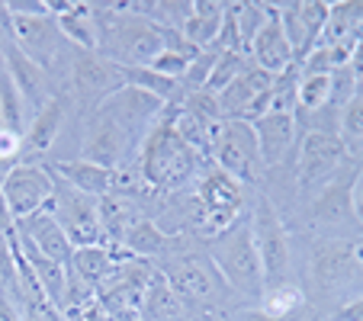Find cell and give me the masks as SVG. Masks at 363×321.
Instances as JSON below:
<instances>
[{
  "mask_svg": "<svg viewBox=\"0 0 363 321\" xmlns=\"http://www.w3.org/2000/svg\"><path fill=\"white\" fill-rule=\"evenodd\" d=\"M123 247L125 254H132L135 260H171L174 254H180V247H186V238L184 235H167L158 222L145 215L142 222L129 228V235L123 238Z\"/></svg>",
  "mask_w": 363,
  "mask_h": 321,
  "instance_id": "19",
  "label": "cell"
},
{
  "mask_svg": "<svg viewBox=\"0 0 363 321\" xmlns=\"http://www.w3.org/2000/svg\"><path fill=\"white\" fill-rule=\"evenodd\" d=\"M180 103H167L164 113L158 116V123L151 125V132L145 135L142 148H138L135 164L142 171L145 184L151 186L155 196H174V193H184L186 186L199 184L206 171H209V161L203 154L190 148L184 138L174 129V113H177Z\"/></svg>",
  "mask_w": 363,
  "mask_h": 321,
  "instance_id": "1",
  "label": "cell"
},
{
  "mask_svg": "<svg viewBox=\"0 0 363 321\" xmlns=\"http://www.w3.org/2000/svg\"><path fill=\"white\" fill-rule=\"evenodd\" d=\"M354 209H357V219L363 225V164H360V174H357V184H354Z\"/></svg>",
  "mask_w": 363,
  "mask_h": 321,
  "instance_id": "41",
  "label": "cell"
},
{
  "mask_svg": "<svg viewBox=\"0 0 363 321\" xmlns=\"http://www.w3.org/2000/svg\"><path fill=\"white\" fill-rule=\"evenodd\" d=\"M161 276L171 283V289L186 302L199 308H225L232 299V286L222 280L219 266L206 251H180L161 264Z\"/></svg>",
  "mask_w": 363,
  "mask_h": 321,
  "instance_id": "4",
  "label": "cell"
},
{
  "mask_svg": "<svg viewBox=\"0 0 363 321\" xmlns=\"http://www.w3.org/2000/svg\"><path fill=\"white\" fill-rule=\"evenodd\" d=\"M52 190H55V177L45 164H16L0 180V199L13 222L45 209L52 203Z\"/></svg>",
  "mask_w": 363,
  "mask_h": 321,
  "instance_id": "11",
  "label": "cell"
},
{
  "mask_svg": "<svg viewBox=\"0 0 363 321\" xmlns=\"http://www.w3.org/2000/svg\"><path fill=\"white\" fill-rule=\"evenodd\" d=\"M71 87L84 110H96L110 94H116L123 84V68L106 62L96 52H77L71 58Z\"/></svg>",
  "mask_w": 363,
  "mask_h": 321,
  "instance_id": "13",
  "label": "cell"
},
{
  "mask_svg": "<svg viewBox=\"0 0 363 321\" xmlns=\"http://www.w3.org/2000/svg\"><path fill=\"white\" fill-rule=\"evenodd\" d=\"M335 321H363V295H354L335 312Z\"/></svg>",
  "mask_w": 363,
  "mask_h": 321,
  "instance_id": "37",
  "label": "cell"
},
{
  "mask_svg": "<svg viewBox=\"0 0 363 321\" xmlns=\"http://www.w3.org/2000/svg\"><path fill=\"white\" fill-rule=\"evenodd\" d=\"M29 123H33V113H29L23 94L16 90V84L10 81L7 71H0V125L16 135H26Z\"/></svg>",
  "mask_w": 363,
  "mask_h": 321,
  "instance_id": "29",
  "label": "cell"
},
{
  "mask_svg": "<svg viewBox=\"0 0 363 321\" xmlns=\"http://www.w3.org/2000/svg\"><path fill=\"white\" fill-rule=\"evenodd\" d=\"M62 129H65V100L55 94L33 116L26 135H23V161L20 164H42V157L52 154V145L58 142Z\"/></svg>",
  "mask_w": 363,
  "mask_h": 321,
  "instance_id": "18",
  "label": "cell"
},
{
  "mask_svg": "<svg viewBox=\"0 0 363 321\" xmlns=\"http://www.w3.org/2000/svg\"><path fill=\"white\" fill-rule=\"evenodd\" d=\"M96 209H100L103 238H106L110 247L123 244V238L129 235V228L145 219L142 203H135V199H129V196H116V193H106V196L96 199Z\"/></svg>",
  "mask_w": 363,
  "mask_h": 321,
  "instance_id": "23",
  "label": "cell"
},
{
  "mask_svg": "<svg viewBox=\"0 0 363 321\" xmlns=\"http://www.w3.org/2000/svg\"><path fill=\"white\" fill-rule=\"evenodd\" d=\"M52 171L58 174L62 180H68L74 190L87 193V196H106L113 193V174L110 167H100V164H90L84 157H71V161H55V164H48Z\"/></svg>",
  "mask_w": 363,
  "mask_h": 321,
  "instance_id": "25",
  "label": "cell"
},
{
  "mask_svg": "<svg viewBox=\"0 0 363 321\" xmlns=\"http://www.w3.org/2000/svg\"><path fill=\"white\" fill-rule=\"evenodd\" d=\"M232 321H283V318H270V315L257 312V308H247V312H235ZM286 321H296V318H286Z\"/></svg>",
  "mask_w": 363,
  "mask_h": 321,
  "instance_id": "39",
  "label": "cell"
},
{
  "mask_svg": "<svg viewBox=\"0 0 363 321\" xmlns=\"http://www.w3.org/2000/svg\"><path fill=\"white\" fill-rule=\"evenodd\" d=\"M274 81H277L274 74H267V71H261L257 64L247 62V68L241 71V74L235 77L225 90H222V94H216L219 110H222V119H245V123H251L254 103L274 87Z\"/></svg>",
  "mask_w": 363,
  "mask_h": 321,
  "instance_id": "16",
  "label": "cell"
},
{
  "mask_svg": "<svg viewBox=\"0 0 363 321\" xmlns=\"http://www.w3.org/2000/svg\"><path fill=\"white\" fill-rule=\"evenodd\" d=\"M354 96H357V74L347 64H341V68L331 71V100L328 103L335 110H344Z\"/></svg>",
  "mask_w": 363,
  "mask_h": 321,
  "instance_id": "34",
  "label": "cell"
},
{
  "mask_svg": "<svg viewBox=\"0 0 363 321\" xmlns=\"http://www.w3.org/2000/svg\"><path fill=\"white\" fill-rule=\"evenodd\" d=\"M363 280V241L318 238L308 251V286L322 299H344Z\"/></svg>",
  "mask_w": 363,
  "mask_h": 321,
  "instance_id": "3",
  "label": "cell"
},
{
  "mask_svg": "<svg viewBox=\"0 0 363 321\" xmlns=\"http://www.w3.org/2000/svg\"><path fill=\"white\" fill-rule=\"evenodd\" d=\"M10 39L20 45L23 55H29L35 64L52 74V68L62 58L65 35L58 29L55 13L52 16H10Z\"/></svg>",
  "mask_w": 363,
  "mask_h": 321,
  "instance_id": "14",
  "label": "cell"
},
{
  "mask_svg": "<svg viewBox=\"0 0 363 321\" xmlns=\"http://www.w3.org/2000/svg\"><path fill=\"white\" fill-rule=\"evenodd\" d=\"M196 209H199V222H196V235H203L206 241L222 235L225 228H232L235 222L245 215L247 205V190L241 180H235L232 174L209 167L196 184Z\"/></svg>",
  "mask_w": 363,
  "mask_h": 321,
  "instance_id": "5",
  "label": "cell"
},
{
  "mask_svg": "<svg viewBox=\"0 0 363 321\" xmlns=\"http://www.w3.org/2000/svg\"><path fill=\"white\" fill-rule=\"evenodd\" d=\"M350 161L347 145L341 135H325V132H308L296 142V184L299 190H322L337 171Z\"/></svg>",
  "mask_w": 363,
  "mask_h": 321,
  "instance_id": "10",
  "label": "cell"
},
{
  "mask_svg": "<svg viewBox=\"0 0 363 321\" xmlns=\"http://www.w3.org/2000/svg\"><path fill=\"white\" fill-rule=\"evenodd\" d=\"M4 71H7L10 81H13L16 90L23 94V100H26L33 116L55 96V90H52V74H48L42 64H35L29 55H23L20 45H16L10 35L4 39Z\"/></svg>",
  "mask_w": 363,
  "mask_h": 321,
  "instance_id": "15",
  "label": "cell"
},
{
  "mask_svg": "<svg viewBox=\"0 0 363 321\" xmlns=\"http://www.w3.org/2000/svg\"><path fill=\"white\" fill-rule=\"evenodd\" d=\"M308 295L299 283H280V286H267L261 295V312L270 318H299V312L306 308Z\"/></svg>",
  "mask_w": 363,
  "mask_h": 321,
  "instance_id": "28",
  "label": "cell"
},
{
  "mask_svg": "<svg viewBox=\"0 0 363 321\" xmlns=\"http://www.w3.org/2000/svg\"><path fill=\"white\" fill-rule=\"evenodd\" d=\"M222 20H225V4H216V0H193V13H190V20L184 23L180 35H184L193 48L206 52V48L216 42V35H219Z\"/></svg>",
  "mask_w": 363,
  "mask_h": 321,
  "instance_id": "27",
  "label": "cell"
},
{
  "mask_svg": "<svg viewBox=\"0 0 363 321\" xmlns=\"http://www.w3.org/2000/svg\"><path fill=\"white\" fill-rule=\"evenodd\" d=\"M138 148H142V138H135L129 129H123V125H119L116 119H110L106 113L94 110L87 116V129H84V138H81L84 161L110 167V171H119V167L135 161Z\"/></svg>",
  "mask_w": 363,
  "mask_h": 321,
  "instance_id": "9",
  "label": "cell"
},
{
  "mask_svg": "<svg viewBox=\"0 0 363 321\" xmlns=\"http://www.w3.org/2000/svg\"><path fill=\"white\" fill-rule=\"evenodd\" d=\"M347 68L357 74V81H363V42H357V45H354V52H350V62H347Z\"/></svg>",
  "mask_w": 363,
  "mask_h": 321,
  "instance_id": "40",
  "label": "cell"
},
{
  "mask_svg": "<svg viewBox=\"0 0 363 321\" xmlns=\"http://www.w3.org/2000/svg\"><path fill=\"white\" fill-rule=\"evenodd\" d=\"M296 110H322L331 106V74H299V87H296Z\"/></svg>",
  "mask_w": 363,
  "mask_h": 321,
  "instance_id": "31",
  "label": "cell"
},
{
  "mask_svg": "<svg viewBox=\"0 0 363 321\" xmlns=\"http://www.w3.org/2000/svg\"><path fill=\"white\" fill-rule=\"evenodd\" d=\"M10 16H52V4L45 0H7Z\"/></svg>",
  "mask_w": 363,
  "mask_h": 321,
  "instance_id": "36",
  "label": "cell"
},
{
  "mask_svg": "<svg viewBox=\"0 0 363 321\" xmlns=\"http://www.w3.org/2000/svg\"><path fill=\"white\" fill-rule=\"evenodd\" d=\"M254 135H257V151H261L264 171H274L289 157L296 148V119L286 113H267L254 119Z\"/></svg>",
  "mask_w": 363,
  "mask_h": 321,
  "instance_id": "20",
  "label": "cell"
},
{
  "mask_svg": "<svg viewBox=\"0 0 363 321\" xmlns=\"http://www.w3.org/2000/svg\"><path fill=\"white\" fill-rule=\"evenodd\" d=\"M52 13H55L65 42H71L77 52L100 48V23H96L90 4H52Z\"/></svg>",
  "mask_w": 363,
  "mask_h": 321,
  "instance_id": "22",
  "label": "cell"
},
{
  "mask_svg": "<svg viewBox=\"0 0 363 321\" xmlns=\"http://www.w3.org/2000/svg\"><path fill=\"white\" fill-rule=\"evenodd\" d=\"M247 62L257 64L261 71H267V74H283V71H289L296 64V55H293V45H289L286 33H283L280 20H277L274 7L267 4V23H264V29L257 35H254V42L247 45Z\"/></svg>",
  "mask_w": 363,
  "mask_h": 321,
  "instance_id": "17",
  "label": "cell"
},
{
  "mask_svg": "<svg viewBox=\"0 0 363 321\" xmlns=\"http://www.w3.org/2000/svg\"><path fill=\"white\" fill-rule=\"evenodd\" d=\"M247 219H251L254 244H257V257H261L264 289L289 283V276H293V244H289L286 222L277 212L274 199L267 193H257V203H254Z\"/></svg>",
  "mask_w": 363,
  "mask_h": 321,
  "instance_id": "6",
  "label": "cell"
},
{
  "mask_svg": "<svg viewBox=\"0 0 363 321\" xmlns=\"http://www.w3.org/2000/svg\"><path fill=\"white\" fill-rule=\"evenodd\" d=\"M235 16V26H238V39H241V52H247V45L254 42V35L264 29L267 23V4H254V0H238V4H228Z\"/></svg>",
  "mask_w": 363,
  "mask_h": 321,
  "instance_id": "30",
  "label": "cell"
},
{
  "mask_svg": "<svg viewBox=\"0 0 363 321\" xmlns=\"http://www.w3.org/2000/svg\"><path fill=\"white\" fill-rule=\"evenodd\" d=\"M341 142L347 145L350 151V142H363V96H354L341 110Z\"/></svg>",
  "mask_w": 363,
  "mask_h": 321,
  "instance_id": "33",
  "label": "cell"
},
{
  "mask_svg": "<svg viewBox=\"0 0 363 321\" xmlns=\"http://www.w3.org/2000/svg\"><path fill=\"white\" fill-rule=\"evenodd\" d=\"M245 68H247V55H241V52H225V55H219L213 64V74L206 81V90H209V94H222Z\"/></svg>",
  "mask_w": 363,
  "mask_h": 321,
  "instance_id": "32",
  "label": "cell"
},
{
  "mask_svg": "<svg viewBox=\"0 0 363 321\" xmlns=\"http://www.w3.org/2000/svg\"><path fill=\"white\" fill-rule=\"evenodd\" d=\"M119 247H110V244H90V247H74V254H71V270H74L81 280H87L90 286H100L106 276H110V270L116 264H123V260H132V254H116Z\"/></svg>",
  "mask_w": 363,
  "mask_h": 321,
  "instance_id": "26",
  "label": "cell"
},
{
  "mask_svg": "<svg viewBox=\"0 0 363 321\" xmlns=\"http://www.w3.org/2000/svg\"><path fill=\"white\" fill-rule=\"evenodd\" d=\"M363 161H347L322 190L312 196V205H308V219L315 225L328 228V225H360L354 209V184L357 174H360ZM363 228V225H360Z\"/></svg>",
  "mask_w": 363,
  "mask_h": 321,
  "instance_id": "12",
  "label": "cell"
},
{
  "mask_svg": "<svg viewBox=\"0 0 363 321\" xmlns=\"http://www.w3.org/2000/svg\"><path fill=\"white\" fill-rule=\"evenodd\" d=\"M213 164L219 171L232 174L241 184H257L264 177L261 151H257V135L254 125L245 119H225L213 138Z\"/></svg>",
  "mask_w": 363,
  "mask_h": 321,
  "instance_id": "8",
  "label": "cell"
},
{
  "mask_svg": "<svg viewBox=\"0 0 363 321\" xmlns=\"http://www.w3.org/2000/svg\"><path fill=\"white\" fill-rule=\"evenodd\" d=\"M48 167V164H45ZM52 171V167H48ZM55 190H52V203L45 205L52 212V219L62 225V232L68 235L71 247H90V244H106L100 228V209H96V196L74 190L68 180H62L55 171Z\"/></svg>",
  "mask_w": 363,
  "mask_h": 321,
  "instance_id": "7",
  "label": "cell"
},
{
  "mask_svg": "<svg viewBox=\"0 0 363 321\" xmlns=\"http://www.w3.org/2000/svg\"><path fill=\"white\" fill-rule=\"evenodd\" d=\"M138 318L142 321H190V305L171 289V283L161 276V270L151 276L148 289L138 305Z\"/></svg>",
  "mask_w": 363,
  "mask_h": 321,
  "instance_id": "24",
  "label": "cell"
},
{
  "mask_svg": "<svg viewBox=\"0 0 363 321\" xmlns=\"http://www.w3.org/2000/svg\"><path fill=\"white\" fill-rule=\"evenodd\" d=\"M16 232H20L39 254L58 260L62 266H71V254H74V247H71L68 235L62 232V225L52 219V212L48 209L35 212V215H29V219H20L16 222Z\"/></svg>",
  "mask_w": 363,
  "mask_h": 321,
  "instance_id": "21",
  "label": "cell"
},
{
  "mask_svg": "<svg viewBox=\"0 0 363 321\" xmlns=\"http://www.w3.org/2000/svg\"><path fill=\"white\" fill-rule=\"evenodd\" d=\"M151 71H158V74H164V77H174V81H180V77L186 74V68H190V58L186 55H180V52H171V48H164L155 62L148 64Z\"/></svg>",
  "mask_w": 363,
  "mask_h": 321,
  "instance_id": "35",
  "label": "cell"
},
{
  "mask_svg": "<svg viewBox=\"0 0 363 321\" xmlns=\"http://www.w3.org/2000/svg\"><path fill=\"white\" fill-rule=\"evenodd\" d=\"M0 321H23L20 308L13 305V299L7 293H0Z\"/></svg>",
  "mask_w": 363,
  "mask_h": 321,
  "instance_id": "38",
  "label": "cell"
},
{
  "mask_svg": "<svg viewBox=\"0 0 363 321\" xmlns=\"http://www.w3.org/2000/svg\"><path fill=\"white\" fill-rule=\"evenodd\" d=\"M206 254L213 257L222 280L232 286L235 295L261 302L264 270H261V257H257V244H254V232H251V219H247V215H241V219L235 222L232 228H225L222 235L209 238Z\"/></svg>",
  "mask_w": 363,
  "mask_h": 321,
  "instance_id": "2",
  "label": "cell"
}]
</instances>
